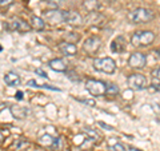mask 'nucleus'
I'll return each instance as SVG.
<instances>
[{
	"instance_id": "ddd939ff",
	"label": "nucleus",
	"mask_w": 160,
	"mask_h": 151,
	"mask_svg": "<svg viewBox=\"0 0 160 151\" xmlns=\"http://www.w3.org/2000/svg\"><path fill=\"white\" fill-rule=\"evenodd\" d=\"M11 114L13 118L16 119H24L29 115V108L28 107H22V106H11Z\"/></svg>"
},
{
	"instance_id": "4468645a",
	"label": "nucleus",
	"mask_w": 160,
	"mask_h": 151,
	"mask_svg": "<svg viewBox=\"0 0 160 151\" xmlns=\"http://www.w3.org/2000/svg\"><path fill=\"white\" fill-rule=\"evenodd\" d=\"M48 66H49V68H51V70H53V71H58V72H66L67 71L66 62H64L63 59H59V58L49 60Z\"/></svg>"
},
{
	"instance_id": "f3484780",
	"label": "nucleus",
	"mask_w": 160,
	"mask_h": 151,
	"mask_svg": "<svg viewBox=\"0 0 160 151\" xmlns=\"http://www.w3.org/2000/svg\"><path fill=\"white\" fill-rule=\"evenodd\" d=\"M29 26H31V28H33L35 31H43V29L46 28V22L40 16H32Z\"/></svg>"
},
{
	"instance_id": "4c0bfd02",
	"label": "nucleus",
	"mask_w": 160,
	"mask_h": 151,
	"mask_svg": "<svg viewBox=\"0 0 160 151\" xmlns=\"http://www.w3.org/2000/svg\"><path fill=\"white\" fill-rule=\"evenodd\" d=\"M0 51H2V47H0Z\"/></svg>"
},
{
	"instance_id": "6ab92c4d",
	"label": "nucleus",
	"mask_w": 160,
	"mask_h": 151,
	"mask_svg": "<svg viewBox=\"0 0 160 151\" xmlns=\"http://www.w3.org/2000/svg\"><path fill=\"white\" fill-rule=\"evenodd\" d=\"M53 137H51V135H48V134H44L42 135V137L39 138V144L40 146H43V147H51L52 143H53Z\"/></svg>"
},
{
	"instance_id": "f257e3e1",
	"label": "nucleus",
	"mask_w": 160,
	"mask_h": 151,
	"mask_svg": "<svg viewBox=\"0 0 160 151\" xmlns=\"http://www.w3.org/2000/svg\"><path fill=\"white\" fill-rule=\"evenodd\" d=\"M155 18V13L152 9L149 8H144V7H139L135 8L133 11L128 13V20L132 24H142V23H148Z\"/></svg>"
},
{
	"instance_id": "412c9836",
	"label": "nucleus",
	"mask_w": 160,
	"mask_h": 151,
	"mask_svg": "<svg viewBox=\"0 0 160 151\" xmlns=\"http://www.w3.org/2000/svg\"><path fill=\"white\" fill-rule=\"evenodd\" d=\"M63 38H64V42L75 44L76 42H79V40H80V35L76 34V32H66Z\"/></svg>"
},
{
	"instance_id": "a878e982",
	"label": "nucleus",
	"mask_w": 160,
	"mask_h": 151,
	"mask_svg": "<svg viewBox=\"0 0 160 151\" xmlns=\"http://www.w3.org/2000/svg\"><path fill=\"white\" fill-rule=\"evenodd\" d=\"M7 137H9V130H7V128H2V130H0V144L6 140Z\"/></svg>"
},
{
	"instance_id": "9b49d317",
	"label": "nucleus",
	"mask_w": 160,
	"mask_h": 151,
	"mask_svg": "<svg viewBox=\"0 0 160 151\" xmlns=\"http://www.w3.org/2000/svg\"><path fill=\"white\" fill-rule=\"evenodd\" d=\"M109 48H111V51L115 52V54L123 52L124 49H126V39H124L123 36L115 38L111 42V46H109Z\"/></svg>"
},
{
	"instance_id": "473e14b6",
	"label": "nucleus",
	"mask_w": 160,
	"mask_h": 151,
	"mask_svg": "<svg viewBox=\"0 0 160 151\" xmlns=\"http://www.w3.org/2000/svg\"><path fill=\"white\" fill-rule=\"evenodd\" d=\"M99 126H100V127H104V128H107L108 131H112V130H113V127H111V126H107L106 123H102V122H99Z\"/></svg>"
},
{
	"instance_id": "393cba45",
	"label": "nucleus",
	"mask_w": 160,
	"mask_h": 151,
	"mask_svg": "<svg viewBox=\"0 0 160 151\" xmlns=\"http://www.w3.org/2000/svg\"><path fill=\"white\" fill-rule=\"evenodd\" d=\"M86 133L89 135V137H91V138H89L91 140H99V139H100V135H99L96 131H95V130H89V128H87V130H86Z\"/></svg>"
},
{
	"instance_id": "a211bd4d",
	"label": "nucleus",
	"mask_w": 160,
	"mask_h": 151,
	"mask_svg": "<svg viewBox=\"0 0 160 151\" xmlns=\"http://www.w3.org/2000/svg\"><path fill=\"white\" fill-rule=\"evenodd\" d=\"M28 146H29V142L27 139H18V140H15V142L12 143L11 147L13 150H16V151H23V150H26Z\"/></svg>"
},
{
	"instance_id": "7c9ffc66",
	"label": "nucleus",
	"mask_w": 160,
	"mask_h": 151,
	"mask_svg": "<svg viewBox=\"0 0 160 151\" xmlns=\"http://www.w3.org/2000/svg\"><path fill=\"white\" fill-rule=\"evenodd\" d=\"M151 87H152V90H155V91H160V82H153Z\"/></svg>"
},
{
	"instance_id": "b1692460",
	"label": "nucleus",
	"mask_w": 160,
	"mask_h": 151,
	"mask_svg": "<svg viewBox=\"0 0 160 151\" xmlns=\"http://www.w3.org/2000/svg\"><path fill=\"white\" fill-rule=\"evenodd\" d=\"M62 0H48V8L51 9H59Z\"/></svg>"
},
{
	"instance_id": "423d86ee",
	"label": "nucleus",
	"mask_w": 160,
	"mask_h": 151,
	"mask_svg": "<svg viewBox=\"0 0 160 151\" xmlns=\"http://www.w3.org/2000/svg\"><path fill=\"white\" fill-rule=\"evenodd\" d=\"M127 83L131 90H138V91L147 87V79L142 74H131L127 79Z\"/></svg>"
},
{
	"instance_id": "20e7f679",
	"label": "nucleus",
	"mask_w": 160,
	"mask_h": 151,
	"mask_svg": "<svg viewBox=\"0 0 160 151\" xmlns=\"http://www.w3.org/2000/svg\"><path fill=\"white\" fill-rule=\"evenodd\" d=\"M106 88H107V83L102 82V80L88 79L86 82V90L92 95V96H102V95H106Z\"/></svg>"
},
{
	"instance_id": "4be33fe9",
	"label": "nucleus",
	"mask_w": 160,
	"mask_h": 151,
	"mask_svg": "<svg viewBox=\"0 0 160 151\" xmlns=\"http://www.w3.org/2000/svg\"><path fill=\"white\" fill-rule=\"evenodd\" d=\"M118 94H119V87H118L116 84H112V83L107 84L106 95H108V96H116Z\"/></svg>"
},
{
	"instance_id": "c9c22d12",
	"label": "nucleus",
	"mask_w": 160,
	"mask_h": 151,
	"mask_svg": "<svg viewBox=\"0 0 160 151\" xmlns=\"http://www.w3.org/2000/svg\"><path fill=\"white\" fill-rule=\"evenodd\" d=\"M156 55H158V56L160 58V48H159V49H156Z\"/></svg>"
},
{
	"instance_id": "f8f14e48",
	"label": "nucleus",
	"mask_w": 160,
	"mask_h": 151,
	"mask_svg": "<svg viewBox=\"0 0 160 151\" xmlns=\"http://www.w3.org/2000/svg\"><path fill=\"white\" fill-rule=\"evenodd\" d=\"M108 140H109L108 146H109V148H111V151H131L132 150V147H129L126 143L120 142L116 138H109Z\"/></svg>"
},
{
	"instance_id": "6e6552de",
	"label": "nucleus",
	"mask_w": 160,
	"mask_h": 151,
	"mask_svg": "<svg viewBox=\"0 0 160 151\" xmlns=\"http://www.w3.org/2000/svg\"><path fill=\"white\" fill-rule=\"evenodd\" d=\"M44 19L53 26L62 24L64 23V11H62V9H49V11L44 12Z\"/></svg>"
},
{
	"instance_id": "f704fd0d",
	"label": "nucleus",
	"mask_w": 160,
	"mask_h": 151,
	"mask_svg": "<svg viewBox=\"0 0 160 151\" xmlns=\"http://www.w3.org/2000/svg\"><path fill=\"white\" fill-rule=\"evenodd\" d=\"M104 2H107V3H113V2H116V0H104Z\"/></svg>"
},
{
	"instance_id": "7ed1b4c3",
	"label": "nucleus",
	"mask_w": 160,
	"mask_h": 151,
	"mask_svg": "<svg viewBox=\"0 0 160 151\" xmlns=\"http://www.w3.org/2000/svg\"><path fill=\"white\" fill-rule=\"evenodd\" d=\"M93 68L96 71L111 75L116 71V62L112 58H96L93 60Z\"/></svg>"
},
{
	"instance_id": "e433bc0d",
	"label": "nucleus",
	"mask_w": 160,
	"mask_h": 151,
	"mask_svg": "<svg viewBox=\"0 0 160 151\" xmlns=\"http://www.w3.org/2000/svg\"><path fill=\"white\" fill-rule=\"evenodd\" d=\"M131 151H142V150H139V148H133V147H132V150H131Z\"/></svg>"
},
{
	"instance_id": "2f4dec72",
	"label": "nucleus",
	"mask_w": 160,
	"mask_h": 151,
	"mask_svg": "<svg viewBox=\"0 0 160 151\" xmlns=\"http://www.w3.org/2000/svg\"><path fill=\"white\" fill-rule=\"evenodd\" d=\"M13 0H0V6H9L12 4Z\"/></svg>"
},
{
	"instance_id": "c85d7f7f",
	"label": "nucleus",
	"mask_w": 160,
	"mask_h": 151,
	"mask_svg": "<svg viewBox=\"0 0 160 151\" xmlns=\"http://www.w3.org/2000/svg\"><path fill=\"white\" fill-rule=\"evenodd\" d=\"M152 76H153V79H156L158 82H160V67H158L156 70H153Z\"/></svg>"
},
{
	"instance_id": "5701e85b",
	"label": "nucleus",
	"mask_w": 160,
	"mask_h": 151,
	"mask_svg": "<svg viewBox=\"0 0 160 151\" xmlns=\"http://www.w3.org/2000/svg\"><path fill=\"white\" fill-rule=\"evenodd\" d=\"M49 148H52L53 151H59L60 148H62V139H60V138H55L53 143H52V146Z\"/></svg>"
},
{
	"instance_id": "39448f33",
	"label": "nucleus",
	"mask_w": 160,
	"mask_h": 151,
	"mask_svg": "<svg viewBox=\"0 0 160 151\" xmlns=\"http://www.w3.org/2000/svg\"><path fill=\"white\" fill-rule=\"evenodd\" d=\"M6 28L8 31H18V32H28L31 29L29 23H27L22 18H13L6 24Z\"/></svg>"
},
{
	"instance_id": "aec40b11",
	"label": "nucleus",
	"mask_w": 160,
	"mask_h": 151,
	"mask_svg": "<svg viewBox=\"0 0 160 151\" xmlns=\"http://www.w3.org/2000/svg\"><path fill=\"white\" fill-rule=\"evenodd\" d=\"M83 7L86 8L88 12H95L100 7V3L98 0H86V2L83 3Z\"/></svg>"
},
{
	"instance_id": "bb28decb",
	"label": "nucleus",
	"mask_w": 160,
	"mask_h": 151,
	"mask_svg": "<svg viewBox=\"0 0 160 151\" xmlns=\"http://www.w3.org/2000/svg\"><path fill=\"white\" fill-rule=\"evenodd\" d=\"M78 100H79V102H82V103H84V104L91 106V107H93V106L96 104V102H95L93 99H84V98H79Z\"/></svg>"
},
{
	"instance_id": "cd10ccee",
	"label": "nucleus",
	"mask_w": 160,
	"mask_h": 151,
	"mask_svg": "<svg viewBox=\"0 0 160 151\" xmlns=\"http://www.w3.org/2000/svg\"><path fill=\"white\" fill-rule=\"evenodd\" d=\"M35 74H36L38 76H40V78H44V79H47V78H48L47 72L44 71L43 68H36V70H35Z\"/></svg>"
},
{
	"instance_id": "9d476101",
	"label": "nucleus",
	"mask_w": 160,
	"mask_h": 151,
	"mask_svg": "<svg viewBox=\"0 0 160 151\" xmlns=\"http://www.w3.org/2000/svg\"><path fill=\"white\" fill-rule=\"evenodd\" d=\"M84 22L83 16L76 11H64V23L69 24V26H73V27H78V26H82Z\"/></svg>"
},
{
	"instance_id": "c756f323",
	"label": "nucleus",
	"mask_w": 160,
	"mask_h": 151,
	"mask_svg": "<svg viewBox=\"0 0 160 151\" xmlns=\"http://www.w3.org/2000/svg\"><path fill=\"white\" fill-rule=\"evenodd\" d=\"M27 86L28 87H35V88H42V84H39V83H36L35 80H29V82L27 83Z\"/></svg>"
},
{
	"instance_id": "f03ea898",
	"label": "nucleus",
	"mask_w": 160,
	"mask_h": 151,
	"mask_svg": "<svg viewBox=\"0 0 160 151\" xmlns=\"http://www.w3.org/2000/svg\"><path fill=\"white\" fill-rule=\"evenodd\" d=\"M155 40L152 31H138L131 36V44L133 47H147Z\"/></svg>"
},
{
	"instance_id": "72a5a7b5",
	"label": "nucleus",
	"mask_w": 160,
	"mask_h": 151,
	"mask_svg": "<svg viewBox=\"0 0 160 151\" xmlns=\"http://www.w3.org/2000/svg\"><path fill=\"white\" fill-rule=\"evenodd\" d=\"M15 98H16L18 100H22V99H23V92H22V91H18L16 95H15Z\"/></svg>"
},
{
	"instance_id": "0eeeda50",
	"label": "nucleus",
	"mask_w": 160,
	"mask_h": 151,
	"mask_svg": "<svg viewBox=\"0 0 160 151\" xmlns=\"http://www.w3.org/2000/svg\"><path fill=\"white\" fill-rule=\"evenodd\" d=\"M102 47V38L96 36V35H93V36H89L84 40L83 43V49L86 51L88 55H93L99 51V48Z\"/></svg>"
},
{
	"instance_id": "2eb2a0df",
	"label": "nucleus",
	"mask_w": 160,
	"mask_h": 151,
	"mask_svg": "<svg viewBox=\"0 0 160 151\" xmlns=\"http://www.w3.org/2000/svg\"><path fill=\"white\" fill-rule=\"evenodd\" d=\"M4 82H6V84L9 86V87H18L20 84V76L16 72L9 71L4 75Z\"/></svg>"
},
{
	"instance_id": "dca6fc26",
	"label": "nucleus",
	"mask_w": 160,
	"mask_h": 151,
	"mask_svg": "<svg viewBox=\"0 0 160 151\" xmlns=\"http://www.w3.org/2000/svg\"><path fill=\"white\" fill-rule=\"evenodd\" d=\"M60 51L64 55H67V56H75L78 54V47L72 43L63 42V43H60Z\"/></svg>"
},
{
	"instance_id": "1a4fd4ad",
	"label": "nucleus",
	"mask_w": 160,
	"mask_h": 151,
	"mask_svg": "<svg viewBox=\"0 0 160 151\" xmlns=\"http://www.w3.org/2000/svg\"><path fill=\"white\" fill-rule=\"evenodd\" d=\"M128 64L132 68H143L147 64V56L142 52H133L131 54V56L128 58Z\"/></svg>"
}]
</instances>
